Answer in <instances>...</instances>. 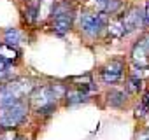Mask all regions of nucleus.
<instances>
[{"instance_id": "8", "label": "nucleus", "mask_w": 149, "mask_h": 140, "mask_svg": "<svg viewBox=\"0 0 149 140\" xmlns=\"http://www.w3.org/2000/svg\"><path fill=\"white\" fill-rule=\"evenodd\" d=\"M132 60L135 61L137 67H147V65H149V51H147V47L144 46L142 40L133 47V51H132Z\"/></svg>"}, {"instance_id": "6", "label": "nucleus", "mask_w": 149, "mask_h": 140, "mask_svg": "<svg viewBox=\"0 0 149 140\" xmlns=\"http://www.w3.org/2000/svg\"><path fill=\"white\" fill-rule=\"evenodd\" d=\"M123 68H125L123 61H119V60H111V61L102 68V81L107 82V84L118 82V81L121 79V76H123Z\"/></svg>"}, {"instance_id": "15", "label": "nucleus", "mask_w": 149, "mask_h": 140, "mask_svg": "<svg viewBox=\"0 0 149 140\" xmlns=\"http://www.w3.org/2000/svg\"><path fill=\"white\" fill-rule=\"evenodd\" d=\"M133 76L139 77V79L149 77V68H147V67H137V68H135V72H133Z\"/></svg>"}, {"instance_id": "19", "label": "nucleus", "mask_w": 149, "mask_h": 140, "mask_svg": "<svg viewBox=\"0 0 149 140\" xmlns=\"http://www.w3.org/2000/svg\"><path fill=\"white\" fill-rule=\"evenodd\" d=\"M144 107L149 110V91H147V95H146V98H144Z\"/></svg>"}, {"instance_id": "18", "label": "nucleus", "mask_w": 149, "mask_h": 140, "mask_svg": "<svg viewBox=\"0 0 149 140\" xmlns=\"http://www.w3.org/2000/svg\"><path fill=\"white\" fill-rule=\"evenodd\" d=\"M144 19H146V23H149V4L146 6V12H144Z\"/></svg>"}, {"instance_id": "20", "label": "nucleus", "mask_w": 149, "mask_h": 140, "mask_svg": "<svg viewBox=\"0 0 149 140\" xmlns=\"http://www.w3.org/2000/svg\"><path fill=\"white\" fill-rule=\"evenodd\" d=\"M142 42H144V46L147 47V51H149V35L146 37V39H142Z\"/></svg>"}, {"instance_id": "2", "label": "nucleus", "mask_w": 149, "mask_h": 140, "mask_svg": "<svg viewBox=\"0 0 149 140\" xmlns=\"http://www.w3.org/2000/svg\"><path fill=\"white\" fill-rule=\"evenodd\" d=\"M56 98H58V95L54 93L53 88H49V86L35 88L30 93V107H32V110H35L39 114H49L56 107Z\"/></svg>"}, {"instance_id": "11", "label": "nucleus", "mask_w": 149, "mask_h": 140, "mask_svg": "<svg viewBox=\"0 0 149 140\" xmlns=\"http://www.w3.org/2000/svg\"><path fill=\"white\" fill-rule=\"evenodd\" d=\"M125 102H126V93H125V91L112 89V91L107 95V103L112 105V107H121Z\"/></svg>"}, {"instance_id": "14", "label": "nucleus", "mask_w": 149, "mask_h": 140, "mask_svg": "<svg viewBox=\"0 0 149 140\" xmlns=\"http://www.w3.org/2000/svg\"><path fill=\"white\" fill-rule=\"evenodd\" d=\"M140 88H142V79H139V77H130V81H128V91H140Z\"/></svg>"}, {"instance_id": "5", "label": "nucleus", "mask_w": 149, "mask_h": 140, "mask_svg": "<svg viewBox=\"0 0 149 140\" xmlns=\"http://www.w3.org/2000/svg\"><path fill=\"white\" fill-rule=\"evenodd\" d=\"M107 23V16L105 12H98V14H91V12H86L81 16V30L90 35V37H95L102 32V28L105 26Z\"/></svg>"}, {"instance_id": "17", "label": "nucleus", "mask_w": 149, "mask_h": 140, "mask_svg": "<svg viewBox=\"0 0 149 140\" xmlns=\"http://www.w3.org/2000/svg\"><path fill=\"white\" fill-rule=\"evenodd\" d=\"M7 65H9V63H7L4 58H0V74H4L6 70H7Z\"/></svg>"}, {"instance_id": "16", "label": "nucleus", "mask_w": 149, "mask_h": 140, "mask_svg": "<svg viewBox=\"0 0 149 140\" xmlns=\"http://www.w3.org/2000/svg\"><path fill=\"white\" fill-rule=\"evenodd\" d=\"M16 133L13 130H4V133L0 135V140H16Z\"/></svg>"}, {"instance_id": "12", "label": "nucleus", "mask_w": 149, "mask_h": 140, "mask_svg": "<svg viewBox=\"0 0 149 140\" xmlns=\"http://www.w3.org/2000/svg\"><path fill=\"white\" fill-rule=\"evenodd\" d=\"M65 98H67V103L68 105H74V103H79L86 98V91L83 89H70L65 93Z\"/></svg>"}, {"instance_id": "7", "label": "nucleus", "mask_w": 149, "mask_h": 140, "mask_svg": "<svg viewBox=\"0 0 149 140\" xmlns=\"http://www.w3.org/2000/svg\"><path fill=\"white\" fill-rule=\"evenodd\" d=\"M121 23H123V28H125V33H130L137 28L142 26L144 23V14L139 11V9H130L125 16H121Z\"/></svg>"}, {"instance_id": "21", "label": "nucleus", "mask_w": 149, "mask_h": 140, "mask_svg": "<svg viewBox=\"0 0 149 140\" xmlns=\"http://www.w3.org/2000/svg\"><path fill=\"white\" fill-rule=\"evenodd\" d=\"M16 140H23V138H19V137H16Z\"/></svg>"}, {"instance_id": "4", "label": "nucleus", "mask_w": 149, "mask_h": 140, "mask_svg": "<svg viewBox=\"0 0 149 140\" xmlns=\"http://www.w3.org/2000/svg\"><path fill=\"white\" fill-rule=\"evenodd\" d=\"M53 30L56 35H65L70 26H72V14L68 11L67 4H60L56 7H53Z\"/></svg>"}, {"instance_id": "9", "label": "nucleus", "mask_w": 149, "mask_h": 140, "mask_svg": "<svg viewBox=\"0 0 149 140\" xmlns=\"http://www.w3.org/2000/svg\"><path fill=\"white\" fill-rule=\"evenodd\" d=\"M0 58H4L7 63H11V61H16L19 58V53L14 46L4 42V44H0Z\"/></svg>"}, {"instance_id": "10", "label": "nucleus", "mask_w": 149, "mask_h": 140, "mask_svg": "<svg viewBox=\"0 0 149 140\" xmlns=\"http://www.w3.org/2000/svg\"><path fill=\"white\" fill-rule=\"evenodd\" d=\"M107 30H109V35L114 37V39H119V37L126 35V33H125V28H123V23H121V18L111 19V21L107 23Z\"/></svg>"}, {"instance_id": "1", "label": "nucleus", "mask_w": 149, "mask_h": 140, "mask_svg": "<svg viewBox=\"0 0 149 140\" xmlns=\"http://www.w3.org/2000/svg\"><path fill=\"white\" fill-rule=\"evenodd\" d=\"M32 89H33V84L28 79H16L13 82L4 84L0 88V107L23 102V96H26Z\"/></svg>"}, {"instance_id": "13", "label": "nucleus", "mask_w": 149, "mask_h": 140, "mask_svg": "<svg viewBox=\"0 0 149 140\" xmlns=\"http://www.w3.org/2000/svg\"><path fill=\"white\" fill-rule=\"evenodd\" d=\"M21 42V32L16 30V28H9L6 32V44H11V46H18Z\"/></svg>"}, {"instance_id": "3", "label": "nucleus", "mask_w": 149, "mask_h": 140, "mask_svg": "<svg viewBox=\"0 0 149 140\" xmlns=\"http://www.w3.org/2000/svg\"><path fill=\"white\" fill-rule=\"evenodd\" d=\"M26 117V103L16 102L11 105L0 107V128L2 130H14L18 124L23 123Z\"/></svg>"}]
</instances>
